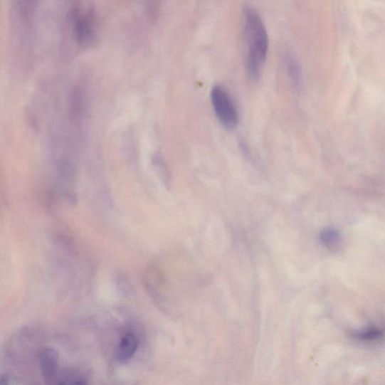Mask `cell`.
Instances as JSON below:
<instances>
[{"mask_svg": "<svg viewBox=\"0 0 385 385\" xmlns=\"http://www.w3.org/2000/svg\"><path fill=\"white\" fill-rule=\"evenodd\" d=\"M247 45L246 70L252 80H258L267 60L269 38L267 29L258 11L246 7L243 10Z\"/></svg>", "mask_w": 385, "mask_h": 385, "instance_id": "1", "label": "cell"}, {"mask_svg": "<svg viewBox=\"0 0 385 385\" xmlns=\"http://www.w3.org/2000/svg\"><path fill=\"white\" fill-rule=\"evenodd\" d=\"M71 31L75 43L80 48H90L97 41V25L91 10L75 9L71 16Z\"/></svg>", "mask_w": 385, "mask_h": 385, "instance_id": "2", "label": "cell"}, {"mask_svg": "<svg viewBox=\"0 0 385 385\" xmlns=\"http://www.w3.org/2000/svg\"><path fill=\"white\" fill-rule=\"evenodd\" d=\"M211 101L218 122L225 128L233 130L238 125V113L228 92L221 85L211 91Z\"/></svg>", "mask_w": 385, "mask_h": 385, "instance_id": "3", "label": "cell"}, {"mask_svg": "<svg viewBox=\"0 0 385 385\" xmlns=\"http://www.w3.org/2000/svg\"><path fill=\"white\" fill-rule=\"evenodd\" d=\"M59 354L56 350L46 348L39 354V366L41 373L48 384H59Z\"/></svg>", "mask_w": 385, "mask_h": 385, "instance_id": "4", "label": "cell"}, {"mask_svg": "<svg viewBox=\"0 0 385 385\" xmlns=\"http://www.w3.org/2000/svg\"><path fill=\"white\" fill-rule=\"evenodd\" d=\"M85 95L82 86L73 88L69 97V117L72 124L78 127L83 121L85 111Z\"/></svg>", "mask_w": 385, "mask_h": 385, "instance_id": "5", "label": "cell"}, {"mask_svg": "<svg viewBox=\"0 0 385 385\" xmlns=\"http://www.w3.org/2000/svg\"><path fill=\"white\" fill-rule=\"evenodd\" d=\"M138 344V339L134 334H126L117 344L116 360L120 364L127 363L137 352Z\"/></svg>", "mask_w": 385, "mask_h": 385, "instance_id": "6", "label": "cell"}, {"mask_svg": "<svg viewBox=\"0 0 385 385\" xmlns=\"http://www.w3.org/2000/svg\"><path fill=\"white\" fill-rule=\"evenodd\" d=\"M285 63L291 83H293L296 88H300L301 85V72L296 58L288 53L286 56Z\"/></svg>", "mask_w": 385, "mask_h": 385, "instance_id": "7", "label": "cell"}, {"mask_svg": "<svg viewBox=\"0 0 385 385\" xmlns=\"http://www.w3.org/2000/svg\"><path fill=\"white\" fill-rule=\"evenodd\" d=\"M384 335V330L376 327H371L364 330L356 331L353 337L363 342H375L383 338Z\"/></svg>", "mask_w": 385, "mask_h": 385, "instance_id": "8", "label": "cell"}, {"mask_svg": "<svg viewBox=\"0 0 385 385\" xmlns=\"http://www.w3.org/2000/svg\"><path fill=\"white\" fill-rule=\"evenodd\" d=\"M60 384H88L85 376L80 371L70 369L64 371L60 378Z\"/></svg>", "mask_w": 385, "mask_h": 385, "instance_id": "9", "label": "cell"}, {"mask_svg": "<svg viewBox=\"0 0 385 385\" xmlns=\"http://www.w3.org/2000/svg\"><path fill=\"white\" fill-rule=\"evenodd\" d=\"M152 162L159 176H160L163 182L168 186L170 183L169 170L163 161L162 156L158 154H154L152 157Z\"/></svg>", "mask_w": 385, "mask_h": 385, "instance_id": "10", "label": "cell"}, {"mask_svg": "<svg viewBox=\"0 0 385 385\" xmlns=\"http://www.w3.org/2000/svg\"><path fill=\"white\" fill-rule=\"evenodd\" d=\"M339 236L334 229H325L321 234V241L329 248H334L338 244Z\"/></svg>", "mask_w": 385, "mask_h": 385, "instance_id": "11", "label": "cell"}, {"mask_svg": "<svg viewBox=\"0 0 385 385\" xmlns=\"http://www.w3.org/2000/svg\"><path fill=\"white\" fill-rule=\"evenodd\" d=\"M127 152L128 157L132 163H136L137 161V143L135 135L130 132L127 137Z\"/></svg>", "mask_w": 385, "mask_h": 385, "instance_id": "12", "label": "cell"}, {"mask_svg": "<svg viewBox=\"0 0 385 385\" xmlns=\"http://www.w3.org/2000/svg\"><path fill=\"white\" fill-rule=\"evenodd\" d=\"M0 384L2 385H6L9 384V377L7 375H3L1 380H0Z\"/></svg>", "mask_w": 385, "mask_h": 385, "instance_id": "13", "label": "cell"}]
</instances>
